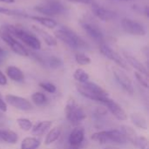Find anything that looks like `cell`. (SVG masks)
I'll return each instance as SVG.
<instances>
[{
    "mask_svg": "<svg viewBox=\"0 0 149 149\" xmlns=\"http://www.w3.org/2000/svg\"><path fill=\"white\" fill-rule=\"evenodd\" d=\"M77 90L82 96L91 100L106 104L110 100L108 93L93 82L86 81L85 83H79L77 85Z\"/></svg>",
    "mask_w": 149,
    "mask_h": 149,
    "instance_id": "cell-1",
    "label": "cell"
},
{
    "mask_svg": "<svg viewBox=\"0 0 149 149\" xmlns=\"http://www.w3.org/2000/svg\"><path fill=\"white\" fill-rule=\"evenodd\" d=\"M54 36L72 49H82L87 46L86 43L68 27L59 28L54 32Z\"/></svg>",
    "mask_w": 149,
    "mask_h": 149,
    "instance_id": "cell-2",
    "label": "cell"
},
{
    "mask_svg": "<svg viewBox=\"0 0 149 149\" xmlns=\"http://www.w3.org/2000/svg\"><path fill=\"white\" fill-rule=\"evenodd\" d=\"M6 29L8 31L17 39L21 40L23 43H24L27 46L33 50H40L41 49V42L39 39L32 33L29 32L28 31L15 26V25H10L5 24Z\"/></svg>",
    "mask_w": 149,
    "mask_h": 149,
    "instance_id": "cell-3",
    "label": "cell"
},
{
    "mask_svg": "<svg viewBox=\"0 0 149 149\" xmlns=\"http://www.w3.org/2000/svg\"><path fill=\"white\" fill-rule=\"evenodd\" d=\"M91 139L100 144L106 143H114L118 145H123L127 143V140L121 131L119 130H107V131H100L98 133H94Z\"/></svg>",
    "mask_w": 149,
    "mask_h": 149,
    "instance_id": "cell-4",
    "label": "cell"
},
{
    "mask_svg": "<svg viewBox=\"0 0 149 149\" xmlns=\"http://www.w3.org/2000/svg\"><path fill=\"white\" fill-rule=\"evenodd\" d=\"M65 115L68 121L74 126L79 125L86 118V114L84 112V110L76 102V100L72 98L69 99L65 104Z\"/></svg>",
    "mask_w": 149,
    "mask_h": 149,
    "instance_id": "cell-5",
    "label": "cell"
},
{
    "mask_svg": "<svg viewBox=\"0 0 149 149\" xmlns=\"http://www.w3.org/2000/svg\"><path fill=\"white\" fill-rule=\"evenodd\" d=\"M34 10L45 17H52L63 14L65 7L60 0H43V2L35 6Z\"/></svg>",
    "mask_w": 149,
    "mask_h": 149,
    "instance_id": "cell-6",
    "label": "cell"
},
{
    "mask_svg": "<svg viewBox=\"0 0 149 149\" xmlns=\"http://www.w3.org/2000/svg\"><path fill=\"white\" fill-rule=\"evenodd\" d=\"M0 38L16 54L22 57L29 56V52L27 49L8 31L5 25H3L0 28Z\"/></svg>",
    "mask_w": 149,
    "mask_h": 149,
    "instance_id": "cell-7",
    "label": "cell"
},
{
    "mask_svg": "<svg viewBox=\"0 0 149 149\" xmlns=\"http://www.w3.org/2000/svg\"><path fill=\"white\" fill-rule=\"evenodd\" d=\"M121 26L124 31L134 36H145L147 33V31L141 23L128 17L122 19Z\"/></svg>",
    "mask_w": 149,
    "mask_h": 149,
    "instance_id": "cell-8",
    "label": "cell"
},
{
    "mask_svg": "<svg viewBox=\"0 0 149 149\" xmlns=\"http://www.w3.org/2000/svg\"><path fill=\"white\" fill-rule=\"evenodd\" d=\"M81 26L85 32L88 35V37L92 38L93 41L100 45L104 42V34L97 24H95L93 22L84 20L81 22Z\"/></svg>",
    "mask_w": 149,
    "mask_h": 149,
    "instance_id": "cell-9",
    "label": "cell"
},
{
    "mask_svg": "<svg viewBox=\"0 0 149 149\" xmlns=\"http://www.w3.org/2000/svg\"><path fill=\"white\" fill-rule=\"evenodd\" d=\"M100 52L107 58H109L110 60L113 61L115 64H117L119 66H120L123 69H127L128 65L127 63L126 62V60L121 57L120 54H119L116 51H114L113 49H112L110 46L107 45L106 44L102 43L100 45Z\"/></svg>",
    "mask_w": 149,
    "mask_h": 149,
    "instance_id": "cell-10",
    "label": "cell"
},
{
    "mask_svg": "<svg viewBox=\"0 0 149 149\" xmlns=\"http://www.w3.org/2000/svg\"><path fill=\"white\" fill-rule=\"evenodd\" d=\"M113 73L114 78L116 79L117 82L120 84V86L129 94H133L134 90V86H133V82L130 79V78L126 74V72H124L121 69L117 68V67H113Z\"/></svg>",
    "mask_w": 149,
    "mask_h": 149,
    "instance_id": "cell-11",
    "label": "cell"
},
{
    "mask_svg": "<svg viewBox=\"0 0 149 149\" xmlns=\"http://www.w3.org/2000/svg\"><path fill=\"white\" fill-rule=\"evenodd\" d=\"M5 102L8 103L10 106L13 107L16 109L21 110V111H30L32 108V106L31 102L22 97L12 95V94H7L5 95Z\"/></svg>",
    "mask_w": 149,
    "mask_h": 149,
    "instance_id": "cell-12",
    "label": "cell"
},
{
    "mask_svg": "<svg viewBox=\"0 0 149 149\" xmlns=\"http://www.w3.org/2000/svg\"><path fill=\"white\" fill-rule=\"evenodd\" d=\"M92 11L93 14L102 21H110L116 17V12L107 9L104 6L97 4L95 3H92Z\"/></svg>",
    "mask_w": 149,
    "mask_h": 149,
    "instance_id": "cell-13",
    "label": "cell"
},
{
    "mask_svg": "<svg viewBox=\"0 0 149 149\" xmlns=\"http://www.w3.org/2000/svg\"><path fill=\"white\" fill-rule=\"evenodd\" d=\"M105 105L107 106V107L110 111V113L117 120H119L120 121H124V120H127V113L125 112V110L114 100L110 99Z\"/></svg>",
    "mask_w": 149,
    "mask_h": 149,
    "instance_id": "cell-14",
    "label": "cell"
},
{
    "mask_svg": "<svg viewBox=\"0 0 149 149\" xmlns=\"http://www.w3.org/2000/svg\"><path fill=\"white\" fill-rule=\"evenodd\" d=\"M85 139V130L82 127H75L69 135V142L73 147L79 146Z\"/></svg>",
    "mask_w": 149,
    "mask_h": 149,
    "instance_id": "cell-15",
    "label": "cell"
},
{
    "mask_svg": "<svg viewBox=\"0 0 149 149\" xmlns=\"http://www.w3.org/2000/svg\"><path fill=\"white\" fill-rule=\"evenodd\" d=\"M124 55H125V58H126L125 60L127 64H129L132 67L136 69V72H139L148 77V69L144 66V65L140 60H138L135 57H134L130 54L125 53Z\"/></svg>",
    "mask_w": 149,
    "mask_h": 149,
    "instance_id": "cell-16",
    "label": "cell"
},
{
    "mask_svg": "<svg viewBox=\"0 0 149 149\" xmlns=\"http://www.w3.org/2000/svg\"><path fill=\"white\" fill-rule=\"evenodd\" d=\"M121 133L124 134L127 141H128L129 142H131L133 145L134 146H137L138 144V135H137V133L135 132V130L129 127V126H126V125H123L121 126Z\"/></svg>",
    "mask_w": 149,
    "mask_h": 149,
    "instance_id": "cell-17",
    "label": "cell"
},
{
    "mask_svg": "<svg viewBox=\"0 0 149 149\" xmlns=\"http://www.w3.org/2000/svg\"><path fill=\"white\" fill-rule=\"evenodd\" d=\"M7 76L15 82H22L24 79V75L23 72L17 66L10 65L6 68Z\"/></svg>",
    "mask_w": 149,
    "mask_h": 149,
    "instance_id": "cell-18",
    "label": "cell"
},
{
    "mask_svg": "<svg viewBox=\"0 0 149 149\" xmlns=\"http://www.w3.org/2000/svg\"><path fill=\"white\" fill-rule=\"evenodd\" d=\"M52 122L50 120H44L41 122L37 123L32 128H31V134L33 135H43L45 133H46L49 128L52 127Z\"/></svg>",
    "mask_w": 149,
    "mask_h": 149,
    "instance_id": "cell-19",
    "label": "cell"
},
{
    "mask_svg": "<svg viewBox=\"0 0 149 149\" xmlns=\"http://www.w3.org/2000/svg\"><path fill=\"white\" fill-rule=\"evenodd\" d=\"M130 118H131V120H132L133 124L135 127H137L138 128L144 129V130L148 129V125L147 119L141 113H134L131 114Z\"/></svg>",
    "mask_w": 149,
    "mask_h": 149,
    "instance_id": "cell-20",
    "label": "cell"
},
{
    "mask_svg": "<svg viewBox=\"0 0 149 149\" xmlns=\"http://www.w3.org/2000/svg\"><path fill=\"white\" fill-rule=\"evenodd\" d=\"M18 141V136L16 133L10 130H2L0 131V141H3L9 144H15Z\"/></svg>",
    "mask_w": 149,
    "mask_h": 149,
    "instance_id": "cell-21",
    "label": "cell"
},
{
    "mask_svg": "<svg viewBox=\"0 0 149 149\" xmlns=\"http://www.w3.org/2000/svg\"><path fill=\"white\" fill-rule=\"evenodd\" d=\"M33 20H35L36 22L39 23L41 25L45 26V27H47V28H50V29H52L54 27L57 26L58 23L56 20L52 19V17H45V16H31V17Z\"/></svg>",
    "mask_w": 149,
    "mask_h": 149,
    "instance_id": "cell-22",
    "label": "cell"
},
{
    "mask_svg": "<svg viewBox=\"0 0 149 149\" xmlns=\"http://www.w3.org/2000/svg\"><path fill=\"white\" fill-rule=\"evenodd\" d=\"M40 146V141L35 137L24 138L20 145L21 149H37Z\"/></svg>",
    "mask_w": 149,
    "mask_h": 149,
    "instance_id": "cell-23",
    "label": "cell"
},
{
    "mask_svg": "<svg viewBox=\"0 0 149 149\" xmlns=\"http://www.w3.org/2000/svg\"><path fill=\"white\" fill-rule=\"evenodd\" d=\"M34 30L43 38V39L45 40V44L49 46H55L57 45V38L53 36H52L51 34H49L48 32L45 31L44 30L40 29V28H37L36 26H33Z\"/></svg>",
    "mask_w": 149,
    "mask_h": 149,
    "instance_id": "cell-24",
    "label": "cell"
},
{
    "mask_svg": "<svg viewBox=\"0 0 149 149\" xmlns=\"http://www.w3.org/2000/svg\"><path fill=\"white\" fill-rule=\"evenodd\" d=\"M61 134V130L59 127H53L46 135L45 137V145H51L52 144L53 142H55L60 136Z\"/></svg>",
    "mask_w": 149,
    "mask_h": 149,
    "instance_id": "cell-25",
    "label": "cell"
},
{
    "mask_svg": "<svg viewBox=\"0 0 149 149\" xmlns=\"http://www.w3.org/2000/svg\"><path fill=\"white\" fill-rule=\"evenodd\" d=\"M73 78L76 81H78L79 83H85L86 81H88L89 79V74L84 71L81 68H78L75 70L74 73H73Z\"/></svg>",
    "mask_w": 149,
    "mask_h": 149,
    "instance_id": "cell-26",
    "label": "cell"
},
{
    "mask_svg": "<svg viewBox=\"0 0 149 149\" xmlns=\"http://www.w3.org/2000/svg\"><path fill=\"white\" fill-rule=\"evenodd\" d=\"M17 123L18 127H20V129H22L23 131L28 132V131H31V128H32V123L28 119L19 118V119L17 120Z\"/></svg>",
    "mask_w": 149,
    "mask_h": 149,
    "instance_id": "cell-27",
    "label": "cell"
},
{
    "mask_svg": "<svg viewBox=\"0 0 149 149\" xmlns=\"http://www.w3.org/2000/svg\"><path fill=\"white\" fill-rule=\"evenodd\" d=\"M31 100L37 106H43L46 102V97L42 93H34L31 95Z\"/></svg>",
    "mask_w": 149,
    "mask_h": 149,
    "instance_id": "cell-28",
    "label": "cell"
},
{
    "mask_svg": "<svg viewBox=\"0 0 149 149\" xmlns=\"http://www.w3.org/2000/svg\"><path fill=\"white\" fill-rule=\"evenodd\" d=\"M75 60L80 65H87L91 64V62H92L91 58L88 56H86V54L81 53V52L76 53V55H75Z\"/></svg>",
    "mask_w": 149,
    "mask_h": 149,
    "instance_id": "cell-29",
    "label": "cell"
},
{
    "mask_svg": "<svg viewBox=\"0 0 149 149\" xmlns=\"http://www.w3.org/2000/svg\"><path fill=\"white\" fill-rule=\"evenodd\" d=\"M62 60L56 57V56H52L49 58L48 59V65L52 69H57V68H59L61 65H62Z\"/></svg>",
    "mask_w": 149,
    "mask_h": 149,
    "instance_id": "cell-30",
    "label": "cell"
},
{
    "mask_svg": "<svg viewBox=\"0 0 149 149\" xmlns=\"http://www.w3.org/2000/svg\"><path fill=\"white\" fill-rule=\"evenodd\" d=\"M134 76L137 79V81L144 87L148 88V77L145 76L144 74L139 72H134Z\"/></svg>",
    "mask_w": 149,
    "mask_h": 149,
    "instance_id": "cell-31",
    "label": "cell"
},
{
    "mask_svg": "<svg viewBox=\"0 0 149 149\" xmlns=\"http://www.w3.org/2000/svg\"><path fill=\"white\" fill-rule=\"evenodd\" d=\"M39 86L49 93H54L57 91L56 86L50 82H41V83H39Z\"/></svg>",
    "mask_w": 149,
    "mask_h": 149,
    "instance_id": "cell-32",
    "label": "cell"
},
{
    "mask_svg": "<svg viewBox=\"0 0 149 149\" xmlns=\"http://www.w3.org/2000/svg\"><path fill=\"white\" fill-rule=\"evenodd\" d=\"M137 146H139L141 149H149L148 140L146 137H143V136L139 137Z\"/></svg>",
    "mask_w": 149,
    "mask_h": 149,
    "instance_id": "cell-33",
    "label": "cell"
},
{
    "mask_svg": "<svg viewBox=\"0 0 149 149\" xmlns=\"http://www.w3.org/2000/svg\"><path fill=\"white\" fill-rule=\"evenodd\" d=\"M0 13H2V14H5V15H14V16L20 15V16H24V13H19L18 11L11 10L6 9V8H3V7H2V6H0Z\"/></svg>",
    "mask_w": 149,
    "mask_h": 149,
    "instance_id": "cell-34",
    "label": "cell"
},
{
    "mask_svg": "<svg viewBox=\"0 0 149 149\" xmlns=\"http://www.w3.org/2000/svg\"><path fill=\"white\" fill-rule=\"evenodd\" d=\"M0 111L2 113H5L7 111V104L1 97H0Z\"/></svg>",
    "mask_w": 149,
    "mask_h": 149,
    "instance_id": "cell-35",
    "label": "cell"
},
{
    "mask_svg": "<svg viewBox=\"0 0 149 149\" xmlns=\"http://www.w3.org/2000/svg\"><path fill=\"white\" fill-rule=\"evenodd\" d=\"M6 85H7V78L0 71V86H6Z\"/></svg>",
    "mask_w": 149,
    "mask_h": 149,
    "instance_id": "cell-36",
    "label": "cell"
},
{
    "mask_svg": "<svg viewBox=\"0 0 149 149\" xmlns=\"http://www.w3.org/2000/svg\"><path fill=\"white\" fill-rule=\"evenodd\" d=\"M71 3H83V4H89L92 3V0H67Z\"/></svg>",
    "mask_w": 149,
    "mask_h": 149,
    "instance_id": "cell-37",
    "label": "cell"
},
{
    "mask_svg": "<svg viewBox=\"0 0 149 149\" xmlns=\"http://www.w3.org/2000/svg\"><path fill=\"white\" fill-rule=\"evenodd\" d=\"M107 109L105 107H99L97 109V113L99 115H106L107 114Z\"/></svg>",
    "mask_w": 149,
    "mask_h": 149,
    "instance_id": "cell-38",
    "label": "cell"
},
{
    "mask_svg": "<svg viewBox=\"0 0 149 149\" xmlns=\"http://www.w3.org/2000/svg\"><path fill=\"white\" fill-rule=\"evenodd\" d=\"M5 122H6V118H5V116L3 114V113L0 111V126H1V127L4 126V125H5Z\"/></svg>",
    "mask_w": 149,
    "mask_h": 149,
    "instance_id": "cell-39",
    "label": "cell"
},
{
    "mask_svg": "<svg viewBox=\"0 0 149 149\" xmlns=\"http://www.w3.org/2000/svg\"><path fill=\"white\" fill-rule=\"evenodd\" d=\"M1 3H13L15 2V0H0Z\"/></svg>",
    "mask_w": 149,
    "mask_h": 149,
    "instance_id": "cell-40",
    "label": "cell"
},
{
    "mask_svg": "<svg viewBox=\"0 0 149 149\" xmlns=\"http://www.w3.org/2000/svg\"><path fill=\"white\" fill-rule=\"evenodd\" d=\"M5 55V51L0 46V58H2V57H3Z\"/></svg>",
    "mask_w": 149,
    "mask_h": 149,
    "instance_id": "cell-41",
    "label": "cell"
},
{
    "mask_svg": "<svg viewBox=\"0 0 149 149\" xmlns=\"http://www.w3.org/2000/svg\"><path fill=\"white\" fill-rule=\"evenodd\" d=\"M120 1H126V2H127V1H133V0H120Z\"/></svg>",
    "mask_w": 149,
    "mask_h": 149,
    "instance_id": "cell-42",
    "label": "cell"
},
{
    "mask_svg": "<svg viewBox=\"0 0 149 149\" xmlns=\"http://www.w3.org/2000/svg\"><path fill=\"white\" fill-rule=\"evenodd\" d=\"M105 149H115V148H105Z\"/></svg>",
    "mask_w": 149,
    "mask_h": 149,
    "instance_id": "cell-43",
    "label": "cell"
},
{
    "mask_svg": "<svg viewBox=\"0 0 149 149\" xmlns=\"http://www.w3.org/2000/svg\"><path fill=\"white\" fill-rule=\"evenodd\" d=\"M0 62H1V58H0Z\"/></svg>",
    "mask_w": 149,
    "mask_h": 149,
    "instance_id": "cell-44",
    "label": "cell"
},
{
    "mask_svg": "<svg viewBox=\"0 0 149 149\" xmlns=\"http://www.w3.org/2000/svg\"><path fill=\"white\" fill-rule=\"evenodd\" d=\"M0 131H1V129H0Z\"/></svg>",
    "mask_w": 149,
    "mask_h": 149,
    "instance_id": "cell-45",
    "label": "cell"
}]
</instances>
